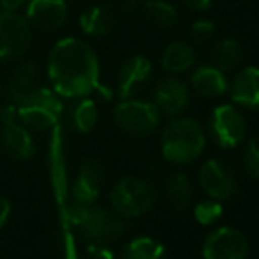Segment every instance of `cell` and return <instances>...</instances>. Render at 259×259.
<instances>
[{
    "label": "cell",
    "instance_id": "cell-29",
    "mask_svg": "<svg viewBox=\"0 0 259 259\" xmlns=\"http://www.w3.org/2000/svg\"><path fill=\"white\" fill-rule=\"evenodd\" d=\"M79 259H115V256L109 249L99 245V243H94V245H89L83 250Z\"/></svg>",
    "mask_w": 259,
    "mask_h": 259
},
{
    "label": "cell",
    "instance_id": "cell-2",
    "mask_svg": "<svg viewBox=\"0 0 259 259\" xmlns=\"http://www.w3.org/2000/svg\"><path fill=\"white\" fill-rule=\"evenodd\" d=\"M205 133L192 118H177L169 122L160 136V150L173 164H191L205 150Z\"/></svg>",
    "mask_w": 259,
    "mask_h": 259
},
{
    "label": "cell",
    "instance_id": "cell-26",
    "mask_svg": "<svg viewBox=\"0 0 259 259\" xmlns=\"http://www.w3.org/2000/svg\"><path fill=\"white\" fill-rule=\"evenodd\" d=\"M243 167H245V173L250 178H259V140H249V143L245 145V150L242 155Z\"/></svg>",
    "mask_w": 259,
    "mask_h": 259
},
{
    "label": "cell",
    "instance_id": "cell-21",
    "mask_svg": "<svg viewBox=\"0 0 259 259\" xmlns=\"http://www.w3.org/2000/svg\"><path fill=\"white\" fill-rule=\"evenodd\" d=\"M196 62V52L189 42L185 41H173L166 46L160 58V65L166 72L178 74L185 72L194 65Z\"/></svg>",
    "mask_w": 259,
    "mask_h": 259
},
{
    "label": "cell",
    "instance_id": "cell-17",
    "mask_svg": "<svg viewBox=\"0 0 259 259\" xmlns=\"http://www.w3.org/2000/svg\"><path fill=\"white\" fill-rule=\"evenodd\" d=\"M41 79V71H39L35 62H21L16 65L7 79V97L13 104H20L23 99H27L34 92Z\"/></svg>",
    "mask_w": 259,
    "mask_h": 259
},
{
    "label": "cell",
    "instance_id": "cell-16",
    "mask_svg": "<svg viewBox=\"0 0 259 259\" xmlns=\"http://www.w3.org/2000/svg\"><path fill=\"white\" fill-rule=\"evenodd\" d=\"M228 90L235 104L249 109H259V67H245L235 74Z\"/></svg>",
    "mask_w": 259,
    "mask_h": 259
},
{
    "label": "cell",
    "instance_id": "cell-10",
    "mask_svg": "<svg viewBox=\"0 0 259 259\" xmlns=\"http://www.w3.org/2000/svg\"><path fill=\"white\" fill-rule=\"evenodd\" d=\"M199 184L206 191L208 196H211L217 201L229 199L236 192V175L228 164L222 160L210 159L199 167Z\"/></svg>",
    "mask_w": 259,
    "mask_h": 259
},
{
    "label": "cell",
    "instance_id": "cell-7",
    "mask_svg": "<svg viewBox=\"0 0 259 259\" xmlns=\"http://www.w3.org/2000/svg\"><path fill=\"white\" fill-rule=\"evenodd\" d=\"M32 27L20 13L0 11V62L21 58L32 46Z\"/></svg>",
    "mask_w": 259,
    "mask_h": 259
},
{
    "label": "cell",
    "instance_id": "cell-15",
    "mask_svg": "<svg viewBox=\"0 0 259 259\" xmlns=\"http://www.w3.org/2000/svg\"><path fill=\"white\" fill-rule=\"evenodd\" d=\"M0 147L7 155L18 160H27L35 154V145L30 131L20 122L4 123L0 131Z\"/></svg>",
    "mask_w": 259,
    "mask_h": 259
},
{
    "label": "cell",
    "instance_id": "cell-20",
    "mask_svg": "<svg viewBox=\"0 0 259 259\" xmlns=\"http://www.w3.org/2000/svg\"><path fill=\"white\" fill-rule=\"evenodd\" d=\"M67 115V122L76 133H90L96 127L97 120H99V109L94 99H90V96L87 97H78L72 99V104L67 109H64Z\"/></svg>",
    "mask_w": 259,
    "mask_h": 259
},
{
    "label": "cell",
    "instance_id": "cell-5",
    "mask_svg": "<svg viewBox=\"0 0 259 259\" xmlns=\"http://www.w3.org/2000/svg\"><path fill=\"white\" fill-rule=\"evenodd\" d=\"M109 199L120 217H140L154 208L155 189L143 178L125 177L115 184Z\"/></svg>",
    "mask_w": 259,
    "mask_h": 259
},
{
    "label": "cell",
    "instance_id": "cell-19",
    "mask_svg": "<svg viewBox=\"0 0 259 259\" xmlns=\"http://www.w3.org/2000/svg\"><path fill=\"white\" fill-rule=\"evenodd\" d=\"M79 30L89 37H106L115 30V14L106 6H94L78 18Z\"/></svg>",
    "mask_w": 259,
    "mask_h": 259
},
{
    "label": "cell",
    "instance_id": "cell-28",
    "mask_svg": "<svg viewBox=\"0 0 259 259\" xmlns=\"http://www.w3.org/2000/svg\"><path fill=\"white\" fill-rule=\"evenodd\" d=\"M215 25L210 20H198L191 27V37L196 45H206L213 39Z\"/></svg>",
    "mask_w": 259,
    "mask_h": 259
},
{
    "label": "cell",
    "instance_id": "cell-1",
    "mask_svg": "<svg viewBox=\"0 0 259 259\" xmlns=\"http://www.w3.org/2000/svg\"><path fill=\"white\" fill-rule=\"evenodd\" d=\"M50 85L62 99H78L109 92L101 85V64L96 50L79 37H62L53 45L46 62Z\"/></svg>",
    "mask_w": 259,
    "mask_h": 259
},
{
    "label": "cell",
    "instance_id": "cell-31",
    "mask_svg": "<svg viewBox=\"0 0 259 259\" xmlns=\"http://www.w3.org/2000/svg\"><path fill=\"white\" fill-rule=\"evenodd\" d=\"M27 0H0V11L6 13H18L21 7H25Z\"/></svg>",
    "mask_w": 259,
    "mask_h": 259
},
{
    "label": "cell",
    "instance_id": "cell-14",
    "mask_svg": "<svg viewBox=\"0 0 259 259\" xmlns=\"http://www.w3.org/2000/svg\"><path fill=\"white\" fill-rule=\"evenodd\" d=\"M154 104L160 115H180L189 106V87L175 76L162 78L154 89Z\"/></svg>",
    "mask_w": 259,
    "mask_h": 259
},
{
    "label": "cell",
    "instance_id": "cell-8",
    "mask_svg": "<svg viewBox=\"0 0 259 259\" xmlns=\"http://www.w3.org/2000/svg\"><path fill=\"white\" fill-rule=\"evenodd\" d=\"M210 133L222 148H235L245 140L247 123L243 115L231 104H221L210 116Z\"/></svg>",
    "mask_w": 259,
    "mask_h": 259
},
{
    "label": "cell",
    "instance_id": "cell-4",
    "mask_svg": "<svg viewBox=\"0 0 259 259\" xmlns=\"http://www.w3.org/2000/svg\"><path fill=\"white\" fill-rule=\"evenodd\" d=\"M16 106L18 122L28 131H48L64 115V101L52 87H37L27 99Z\"/></svg>",
    "mask_w": 259,
    "mask_h": 259
},
{
    "label": "cell",
    "instance_id": "cell-24",
    "mask_svg": "<svg viewBox=\"0 0 259 259\" xmlns=\"http://www.w3.org/2000/svg\"><path fill=\"white\" fill-rule=\"evenodd\" d=\"M143 16L147 21L160 28H171L178 21L175 6L166 0H147L143 4Z\"/></svg>",
    "mask_w": 259,
    "mask_h": 259
},
{
    "label": "cell",
    "instance_id": "cell-12",
    "mask_svg": "<svg viewBox=\"0 0 259 259\" xmlns=\"http://www.w3.org/2000/svg\"><path fill=\"white\" fill-rule=\"evenodd\" d=\"M152 62L143 55H133L125 58L116 76V92L120 99H131L134 94L140 92L152 78Z\"/></svg>",
    "mask_w": 259,
    "mask_h": 259
},
{
    "label": "cell",
    "instance_id": "cell-11",
    "mask_svg": "<svg viewBox=\"0 0 259 259\" xmlns=\"http://www.w3.org/2000/svg\"><path fill=\"white\" fill-rule=\"evenodd\" d=\"M69 6L65 0H27L25 18L32 28L41 32H55L67 21Z\"/></svg>",
    "mask_w": 259,
    "mask_h": 259
},
{
    "label": "cell",
    "instance_id": "cell-32",
    "mask_svg": "<svg viewBox=\"0 0 259 259\" xmlns=\"http://www.w3.org/2000/svg\"><path fill=\"white\" fill-rule=\"evenodd\" d=\"M184 2H185V6L194 11H206L211 7L213 0H184Z\"/></svg>",
    "mask_w": 259,
    "mask_h": 259
},
{
    "label": "cell",
    "instance_id": "cell-13",
    "mask_svg": "<svg viewBox=\"0 0 259 259\" xmlns=\"http://www.w3.org/2000/svg\"><path fill=\"white\" fill-rule=\"evenodd\" d=\"M106 178V167L101 160L87 159L81 164L78 177L72 185V198L74 203L79 205H94L96 199L99 198L101 187Z\"/></svg>",
    "mask_w": 259,
    "mask_h": 259
},
{
    "label": "cell",
    "instance_id": "cell-34",
    "mask_svg": "<svg viewBox=\"0 0 259 259\" xmlns=\"http://www.w3.org/2000/svg\"><path fill=\"white\" fill-rule=\"evenodd\" d=\"M0 92H2V85H0Z\"/></svg>",
    "mask_w": 259,
    "mask_h": 259
},
{
    "label": "cell",
    "instance_id": "cell-27",
    "mask_svg": "<svg viewBox=\"0 0 259 259\" xmlns=\"http://www.w3.org/2000/svg\"><path fill=\"white\" fill-rule=\"evenodd\" d=\"M221 215H222V206H221V203H217V201H201L194 208L196 221L203 226L213 224Z\"/></svg>",
    "mask_w": 259,
    "mask_h": 259
},
{
    "label": "cell",
    "instance_id": "cell-23",
    "mask_svg": "<svg viewBox=\"0 0 259 259\" xmlns=\"http://www.w3.org/2000/svg\"><path fill=\"white\" fill-rule=\"evenodd\" d=\"M243 50L236 39L226 37L221 39L211 48V65L221 71H231L242 62Z\"/></svg>",
    "mask_w": 259,
    "mask_h": 259
},
{
    "label": "cell",
    "instance_id": "cell-22",
    "mask_svg": "<svg viewBox=\"0 0 259 259\" xmlns=\"http://www.w3.org/2000/svg\"><path fill=\"white\" fill-rule=\"evenodd\" d=\"M194 198V185L185 173H175L166 184V199L175 211H184Z\"/></svg>",
    "mask_w": 259,
    "mask_h": 259
},
{
    "label": "cell",
    "instance_id": "cell-30",
    "mask_svg": "<svg viewBox=\"0 0 259 259\" xmlns=\"http://www.w3.org/2000/svg\"><path fill=\"white\" fill-rule=\"evenodd\" d=\"M0 122L4 123H13V122H18V113H16V106L13 103L11 104H4L0 108Z\"/></svg>",
    "mask_w": 259,
    "mask_h": 259
},
{
    "label": "cell",
    "instance_id": "cell-9",
    "mask_svg": "<svg viewBox=\"0 0 259 259\" xmlns=\"http://www.w3.org/2000/svg\"><path fill=\"white\" fill-rule=\"evenodd\" d=\"M247 256L249 242L238 229L219 228L210 233L203 243L205 259H247Z\"/></svg>",
    "mask_w": 259,
    "mask_h": 259
},
{
    "label": "cell",
    "instance_id": "cell-6",
    "mask_svg": "<svg viewBox=\"0 0 259 259\" xmlns=\"http://www.w3.org/2000/svg\"><path fill=\"white\" fill-rule=\"evenodd\" d=\"M160 113L154 103L140 99H122L113 109V122L123 133L134 136H147L157 129L160 122Z\"/></svg>",
    "mask_w": 259,
    "mask_h": 259
},
{
    "label": "cell",
    "instance_id": "cell-33",
    "mask_svg": "<svg viewBox=\"0 0 259 259\" xmlns=\"http://www.w3.org/2000/svg\"><path fill=\"white\" fill-rule=\"evenodd\" d=\"M9 215H11V203L7 201L6 198H2V196H0V228H2V226L7 222Z\"/></svg>",
    "mask_w": 259,
    "mask_h": 259
},
{
    "label": "cell",
    "instance_id": "cell-3",
    "mask_svg": "<svg viewBox=\"0 0 259 259\" xmlns=\"http://www.w3.org/2000/svg\"><path fill=\"white\" fill-rule=\"evenodd\" d=\"M69 221L78 228L83 238L99 245L115 242L125 231V224L118 215L96 205H71Z\"/></svg>",
    "mask_w": 259,
    "mask_h": 259
},
{
    "label": "cell",
    "instance_id": "cell-25",
    "mask_svg": "<svg viewBox=\"0 0 259 259\" xmlns=\"http://www.w3.org/2000/svg\"><path fill=\"white\" fill-rule=\"evenodd\" d=\"M166 249L162 243H159L154 238H134L129 245L123 249L122 259H164Z\"/></svg>",
    "mask_w": 259,
    "mask_h": 259
},
{
    "label": "cell",
    "instance_id": "cell-18",
    "mask_svg": "<svg viewBox=\"0 0 259 259\" xmlns=\"http://www.w3.org/2000/svg\"><path fill=\"white\" fill-rule=\"evenodd\" d=\"M191 85L199 96L208 99H217L228 92V79L224 71L217 69L215 65H203L194 71L191 76Z\"/></svg>",
    "mask_w": 259,
    "mask_h": 259
}]
</instances>
